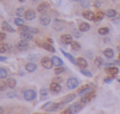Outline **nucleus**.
Masks as SVG:
<instances>
[{
    "label": "nucleus",
    "instance_id": "1",
    "mask_svg": "<svg viewBox=\"0 0 120 114\" xmlns=\"http://www.w3.org/2000/svg\"><path fill=\"white\" fill-rule=\"evenodd\" d=\"M94 91V86L92 85V84H87V85H85V86H82L79 91H78V95H80V96H84V95H86V94H90V93H92Z\"/></svg>",
    "mask_w": 120,
    "mask_h": 114
},
{
    "label": "nucleus",
    "instance_id": "2",
    "mask_svg": "<svg viewBox=\"0 0 120 114\" xmlns=\"http://www.w3.org/2000/svg\"><path fill=\"white\" fill-rule=\"evenodd\" d=\"M37 98V92L34 89H26L24 91V99L26 101H33Z\"/></svg>",
    "mask_w": 120,
    "mask_h": 114
},
{
    "label": "nucleus",
    "instance_id": "3",
    "mask_svg": "<svg viewBox=\"0 0 120 114\" xmlns=\"http://www.w3.org/2000/svg\"><path fill=\"white\" fill-rule=\"evenodd\" d=\"M40 64H41V66H42L44 68H46V70H51V68L54 66L52 59H49L48 56H44V58L41 59V61H40Z\"/></svg>",
    "mask_w": 120,
    "mask_h": 114
},
{
    "label": "nucleus",
    "instance_id": "4",
    "mask_svg": "<svg viewBox=\"0 0 120 114\" xmlns=\"http://www.w3.org/2000/svg\"><path fill=\"white\" fill-rule=\"evenodd\" d=\"M67 85V88L68 89H75L78 86H79V80L77 78H70L66 82Z\"/></svg>",
    "mask_w": 120,
    "mask_h": 114
},
{
    "label": "nucleus",
    "instance_id": "5",
    "mask_svg": "<svg viewBox=\"0 0 120 114\" xmlns=\"http://www.w3.org/2000/svg\"><path fill=\"white\" fill-rule=\"evenodd\" d=\"M82 106H84V103L80 101V102H74V103H72L70 107H68V109L74 114V113H78V112H80L81 109H82Z\"/></svg>",
    "mask_w": 120,
    "mask_h": 114
},
{
    "label": "nucleus",
    "instance_id": "6",
    "mask_svg": "<svg viewBox=\"0 0 120 114\" xmlns=\"http://www.w3.org/2000/svg\"><path fill=\"white\" fill-rule=\"evenodd\" d=\"M19 29L21 31V32H26V33H31V34H37V33H39V29L38 28H34V27H30V26H20L19 27Z\"/></svg>",
    "mask_w": 120,
    "mask_h": 114
},
{
    "label": "nucleus",
    "instance_id": "7",
    "mask_svg": "<svg viewBox=\"0 0 120 114\" xmlns=\"http://www.w3.org/2000/svg\"><path fill=\"white\" fill-rule=\"evenodd\" d=\"M49 91L52 92V93H60L61 92V85H60L59 82H55V81H53L51 85H49Z\"/></svg>",
    "mask_w": 120,
    "mask_h": 114
},
{
    "label": "nucleus",
    "instance_id": "8",
    "mask_svg": "<svg viewBox=\"0 0 120 114\" xmlns=\"http://www.w3.org/2000/svg\"><path fill=\"white\" fill-rule=\"evenodd\" d=\"M60 40H61V42L65 44V45H71L73 42V35H71V34H63L61 37H60Z\"/></svg>",
    "mask_w": 120,
    "mask_h": 114
},
{
    "label": "nucleus",
    "instance_id": "9",
    "mask_svg": "<svg viewBox=\"0 0 120 114\" xmlns=\"http://www.w3.org/2000/svg\"><path fill=\"white\" fill-rule=\"evenodd\" d=\"M39 21H40V24L42 26H48L51 24V18L47 14H41L40 18H39Z\"/></svg>",
    "mask_w": 120,
    "mask_h": 114
},
{
    "label": "nucleus",
    "instance_id": "10",
    "mask_svg": "<svg viewBox=\"0 0 120 114\" xmlns=\"http://www.w3.org/2000/svg\"><path fill=\"white\" fill-rule=\"evenodd\" d=\"M28 47H30V45H28V42L26 40H20L17 44V48L19 51H26V49H28Z\"/></svg>",
    "mask_w": 120,
    "mask_h": 114
},
{
    "label": "nucleus",
    "instance_id": "11",
    "mask_svg": "<svg viewBox=\"0 0 120 114\" xmlns=\"http://www.w3.org/2000/svg\"><path fill=\"white\" fill-rule=\"evenodd\" d=\"M95 98V94H94V92H92V93H90V94H86V95H84L82 98H81V102L82 103H88L90 101H92L93 99Z\"/></svg>",
    "mask_w": 120,
    "mask_h": 114
},
{
    "label": "nucleus",
    "instance_id": "12",
    "mask_svg": "<svg viewBox=\"0 0 120 114\" xmlns=\"http://www.w3.org/2000/svg\"><path fill=\"white\" fill-rule=\"evenodd\" d=\"M25 19L26 20H28V21H31V20H34L35 19V11H33V10H27L26 11V13H25Z\"/></svg>",
    "mask_w": 120,
    "mask_h": 114
},
{
    "label": "nucleus",
    "instance_id": "13",
    "mask_svg": "<svg viewBox=\"0 0 120 114\" xmlns=\"http://www.w3.org/2000/svg\"><path fill=\"white\" fill-rule=\"evenodd\" d=\"M1 29L5 31V32H11V33H14V32H15V29H14L7 21H3V24H1Z\"/></svg>",
    "mask_w": 120,
    "mask_h": 114
},
{
    "label": "nucleus",
    "instance_id": "14",
    "mask_svg": "<svg viewBox=\"0 0 120 114\" xmlns=\"http://www.w3.org/2000/svg\"><path fill=\"white\" fill-rule=\"evenodd\" d=\"M77 65L78 66H80L81 68H87V66H88V64H87V60L85 59V58H82V56H80V58H78L77 59Z\"/></svg>",
    "mask_w": 120,
    "mask_h": 114
},
{
    "label": "nucleus",
    "instance_id": "15",
    "mask_svg": "<svg viewBox=\"0 0 120 114\" xmlns=\"http://www.w3.org/2000/svg\"><path fill=\"white\" fill-rule=\"evenodd\" d=\"M52 61H53V65L55 67H63L64 66V61L60 59V58H58L56 55H54L53 58H52Z\"/></svg>",
    "mask_w": 120,
    "mask_h": 114
},
{
    "label": "nucleus",
    "instance_id": "16",
    "mask_svg": "<svg viewBox=\"0 0 120 114\" xmlns=\"http://www.w3.org/2000/svg\"><path fill=\"white\" fill-rule=\"evenodd\" d=\"M53 28H54L55 31H61V29L64 28V22H63L61 20L56 19V20L54 21V24H53Z\"/></svg>",
    "mask_w": 120,
    "mask_h": 114
},
{
    "label": "nucleus",
    "instance_id": "17",
    "mask_svg": "<svg viewBox=\"0 0 120 114\" xmlns=\"http://www.w3.org/2000/svg\"><path fill=\"white\" fill-rule=\"evenodd\" d=\"M64 102H53V105H52V107L48 109L49 112H54V110H58V109H60V108H63L64 107Z\"/></svg>",
    "mask_w": 120,
    "mask_h": 114
},
{
    "label": "nucleus",
    "instance_id": "18",
    "mask_svg": "<svg viewBox=\"0 0 120 114\" xmlns=\"http://www.w3.org/2000/svg\"><path fill=\"white\" fill-rule=\"evenodd\" d=\"M105 15H106L107 18L114 19V18L118 15V13H116V11H115V10H112V8H109V10H106V11H105Z\"/></svg>",
    "mask_w": 120,
    "mask_h": 114
},
{
    "label": "nucleus",
    "instance_id": "19",
    "mask_svg": "<svg viewBox=\"0 0 120 114\" xmlns=\"http://www.w3.org/2000/svg\"><path fill=\"white\" fill-rule=\"evenodd\" d=\"M82 17H84L85 19H87V20H94V19H95V14H94L93 12H91V11H85V12H82Z\"/></svg>",
    "mask_w": 120,
    "mask_h": 114
},
{
    "label": "nucleus",
    "instance_id": "20",
    "mask_svg": "<svg viewBox=\"0 0 120 114\" xmlns=\"http://www.w3.org/2000/svg\"><path fill=\"white\" fill-rule=\"evenodd\" d=\"M49 7V4L48 3H41V4H39L38 5V12H40V13H44L45 11H47V8Z\"/></svg>",
    "mask_w": 120,
    "mask_h": 114
},
{
    "label": "nucleus",
    "instance_id": "21",
    "mask_svg": "<svg viewBox=\"0 0 120 114\" xmlns=\"http://www.w3.org/2000/svg\"><path fill=\"white\" fill-rule=\"evenodd\" d=\"M41 46H42V48H45L46 51H48V52H51V53H54V52H55V48H54V47L52 46V44H49V42H42Z\"/></svg>",
    "mask_w": 120,
    "mask_h": 114
},
{
    "label": "nucleus",
    "instance_id": "22",
    "mask_svg": "<svg viewBox=\"0 0 120 114\" xmlns=\"http://www.w3.org/2000/svg\"><path fill=\"white\" fill-rule=\"evenodd\" d=\"M25 70H26L27 72H30V73L35 72V71H37V65H35L34 63H28V64L25 66Z\"/></svg>",
    "mask_w": 120,
    "mask_h": 114
},
{
    "label": "nucleus",
    "instance_id": "23",
    "mask_svg": "<svg viewBox=\"0 0 120 114\" xmlns=\"http://www.w3.org/2000/svg\"><path fill=\"white\" fill-rule=\"evenodd\" d=\"M104 55L106 56L107 59H113V56H114V51L112 48H106L104 51Z\"/></svg>",
    "mask_w": 120,
    "mask_h": 114
},
{
    "label": "nucleus",
    "instance_id": "24",
    "mask_svg": "<svg viewBox=\"0 0 120 114\" xmlns=\"http://www.w3.org/2000/svg\"><path fill=\"white\" fill-rule=\"evenodd\" d=\"M20 38L22 39V40H28V41H31V40H33V34H31V33H26V32H21L20 33Z\"/></svg>",
    "mask_w": 120,
    "mask_h": 114
},
{
    "label": "nucleus",
    "instance_id": "25",
    "mask_svg": "<svg viewBox=\"0 0 120 114\" xmlns=\"http://www.w3.org/2000/svg\"><path fill=\"white\" fill-rule=\"evenodd\" d=\"M75 98H77V94H68V95H66V96L63 99V101H61V102H64V103L72 102L73 100H75Z\"/></svg>",
    "mask_w": 120,
    "mask_h": 114
},
{
    "label": "nucleus",
    "instance_id": "26",
    "mask_svg": "<svg viewBox=\"0 0 120 114\" xmlns=\"http://www.w3.org/2000/svg\"><path fill=\"white\" fill-rule=\"evenodd\" d=\"M61 52H63V54H64V55L66 56V58H67V59H68V60H70V61H71L72 64L77 65V59H75V58H73V55H72V54H70V53L65 52L64 49H61Z\"/></svg>",
    "mask_w": 120,
    "mask_h": 114
},
{
    "label": "nucleus",
    "instance_id": "27",
    "mask_svg": "<svg viewBox=\"0 0 120 114\" xmlns=\"http://www.w3.org/2000/svg\"><path fill=\"white\" fill-rule=\"evenodd\" d=\"M90 28H91V26L87 22H81L79 25V31L80 32H87V31H90Z\"/></svg>",
    "mask_w": 120,
    "mask_h": 114
},
{
    "label": "nucleus",
    "instance_id": "28",
    "mask_svg": "<svg viewBox=\"0 0 120 114\" xmlns=\"http://www.w3.org/2000/svg\"><path fill=\"white\" fill-rule=\"evenodd\" d=\"M98 33H99L100 35L105 37V35H107V34L109 33V28H108V27H100V28L98 29Z\"/></svg>",
    "mask_w": 120,
    "mask_h": 114
},
{
    "label": "nucleus",
    "instance_id": "29",
    "mask_svg": "<svg viewBox=\"0 0 120 114\" xmlns=\"http://www.w3.org/2000/svg\"><path fill=\"white\" fill-rule=\"evenodd\" d=\"M7 86H8L10 88H14V87L17 86V80H15L14 78H8V80H7Z\"/></svg>",
    "mask_w": 120,
    "mask_h": 114
},
{
    "label": "nucleus",
    "instance_id": "30",
    "mask_svg": "<svg viewBox=\"0 0 120 114\" xmlns=\"http://www.w3.org/2000/svg\"><path fill=\"white\" fill-rule=\"evenodd\" d=\"M10 51V45L8 44H1L0 45V53H6Z\"/></svg>",
    "mask_w": 120,
    "mask_h": 114
},
{
    "label": "nucleus",
    "instance_id": "31",
    "mask_svg": "<svg viewBox=\"0 0 120 114\" xmlns=\"http://www.w3.org/2000/svg\"><path fill=\"white\" fill-rule=\"evenodd\" d=\"M106 72H107V73H109L111 75H116V74H118V72H119V70H118L116 67H109V68H107V70H106Z\"/></svg>",
    "mask_w": 120,
    "mask_h": 114
},
{
    "label": "nucleus",
    "instance_id": "32",
    "mask_svg": "<svg viewBox=\"0 0 120 114\" xmlns=\"http://www.w3.org/2000/svg\"><path fill=\"white\" fill-rule=\"evenodd\" d=\"M94 65H97L98 67H100V66H104L105 64H104V60L100 58V56H97V58L94 59Z\"/></svg>",
    "mask_w": 120,
    "mask_h": 114
},
{
    "label": "nucleus",
    "instance_id": "33",
    "mask_svg": "<svg viewBox=\"0 0 120 114\" xmlns=\"http://www.w3.org/2000/svg\"><path fill=\"white\" fill-rule=\"evenodd\" d=\"M104 15H105V13H102V12H98V13L95 14V19H94V21H95V22L101 21V20L104 19Z\"/></svg>",
    "mask_w": 120,
    "mask_h": 114
},
{
    "label": "nucleus",
    "instance_id": "34",
    "mask_svg": "<svg viewBox=\"0 0 120 114\" xmlns=\"http://www.w3.org/2000/svg\"><path fill=\"white\" fill-rule=\"evenodd\" d=\"M7 75H8V73H7V71L4 67L0 68V79H6Z\"/></svg>",
    "mask_w": 120,
    "mask_h": 114
},
{
    "label": "nucleus",
    "instance_id": "35",
    "mask_svg": "<svg viewBox=\"0 0 120 114\" xmlns=\"http://www.w3.org/2000/svg\"><path fill=\"white\" fill-rule=\"evenodd\" d=\"M71 47H72V49H73V51H79V49L81 48L80 44H79V42H77V41H73V42L71 44Z\"/></svg>",
    "mask_w": 120,
    "mask_h": 114
},
{
    "label": "nucleus",
    "instance_id": "36",
    "mask_svg": "<svg viewBox=\"0 0 120 114\" xmlns=\"http://www.w3.org/2000/svg\"><path fill=\"white\" fill-rule=\"evenodd\" d=\"M64 72H66V68H65L64 66H63V67H56L55 71H54V74L59 75V74H61V73H64Z\"/></svg>",
    "mask_w": 120,
    "mask_h": 114
},
{
    "label": "nucleus",
    "instance_id": "37",
    "mask_svg": "<svg viewBox=\"0 0 120 114\" xmlns=\"http://www.w3.org/2000/svg\"><path fill=\"white\" fill-rule=\"evenodd\" d=\"M15 13H17L18 18H20V17H21L22 14L25 15V13H26V12H25V8H24V7H19V8H18V10L15 11Z\"/></svg>",
    "mask_w": 120,
    "mask_h": 114
},
{
    "label": "nucleus",
    "instance_id": "38",
    "mask_svg": "<svg viewBox=\"0 0 120 114\" xmlns=\"http://www.w3.org/2000/svg\"><path fill=\"white\" fill-rule=\"evenodd\" d=\"M14 22H15V25L17 26H24V20L21 19V18H15V20H14Z\"/></svg>",
    "mask_w": 120,
    "mask_h": 114
},
{
    "label": "nucleus",
    "instance_id": "39",
    "mask_svg": "<svg viewBox=\"0 0 120 114\" xmlns=\"http://www.w3.org/2000/svg\"><path fill=\"white\" fill-rule=\"evenodd\" d=\"M80 72H81V74H84L85 77H87V78H92V73H91V72H88V71H86V70H84V68H81Z\"/></svg>",
    "mask_w": 120,
    "mask_h": 114
},
{
    "label": "nucleus",
    "instance_id": "40",
    "mask_svg": "<svg viewBox=\"0 0 120 114\" xmlns=\"http://www.w3.org/2000/svg\"><path fill=\"white\" fill-rule=\"evenodd\" d=\"M115 77H116V75H111L109 78H105V79H104V81H105L106 84H111V82L113 81V79H114Z\"/></svg>",
    "mask_w": 120,
    "mask_h": 114
},
{
    "label": "nucleus",
    "instance_id": "41",
    "mask_svg": "<svg viewBox=\"0 0 120 114\" xmlns=\"http://www.w3.org/2000/svg\"><path fill=\"white\" fill-rule=\"evenodd\" d=\"M52 105H53V102H51V101H49V102H46L45 105H42V107H41V108H42V109H49V108L52 107Z\"/></svg>",
    "mask_w": 120,
    "mask_h": 114
},
{
    "label": "nucleus",
    "instance_id": "42",
    "mask_svg": "<svg viewBox=\"0 0 120 114\" xmlns=\"http://www.w3.org/2000/svg\"><path fill=\"white\" fill-rule=\"evenodd\" d=\"M72 35L75 37V38H80V37H81V33H80V31H75V29H73Z\"/></svg>",
    "mask_w": 120,
    "mask_h": 114
},
{
    "label": "nucleus",
    "instance_id": "43",
    "mask_svg": "<svg viewBox=\"0 0 120 114\" xmlns=\"http://www.w3.org/2000/svg\"><path fill=\"white\" fill-rule=\"evenodd\" d=\"M40 94H41L42 96H46V95L48 94V89H47V88H45V87H44V88H41V89H40Z\"/></svg>",
    "mask_w": 120,
    "mask_h": 114
},
{
    "label": "nucleus",
    "instance_id": "44",
    "mask_svg": "<svg viewBox=\"0 0 120 114\" xmlns=\"http://www.w3.org/2000/svg\"><path fill=\"white\" fill-rule=\"evenodd\" d=\"M7 96H8V98H14V96H17V94H15V92L11 91V92L7 93Z\"/></svg>",
    "mask_w": 120,
    "mask_h": 114
},
{
    "label": "nucleus",
    "instance_id": "45",
    "mask_svg": "<svg viewBox=\"0 0 120 114\" xmlns=\"http://www.w3.org/2000/svg\"><path fill=\"white\" fill-rule=\"evenodd\" d=\"M6 86H7V82H1V85H0V91H5Z\"/></svg>",
    "mask_w": 120,
    "mask_h": 114
},
{
    "label": "nucleus",
    "instance_id": "46",
    "mask_svg": "<svg viewBox=\"0 0 120 114\" xmlns=\"http://www.w3.org/2000/svg\"><path fill=\"white\" fill-rule=\"evenodd\" d=\"M5 38H6L5 33H4V32H1V33H0V40H1V41H4V40H5Z\"/></svg>",
    "mask_w": 120,
    "mask_h": 114
},
{
    "label": "nucleus",
    "instance_id": "47",
    "mask_svg": "<svg viewBox=\"0 0 120 114\" xmlns=\"http://www.w3.org/2000/svg\"><path fill=\"white\" fill-rule=\"evenodd\" d=\"M81 6H82V7H86V8H87V7L90 6V4H88L87 1H81Z\"/></svg>",
    "mask_w": 120,
    "mask_h": 114
},
{
    "label": "nucleus",
    "instance_id": "48",
    "mask_svg": "<svg viewBox=\"0 0 120 114\" xmlns=\"http://www.w3.org/2000/svg\"><path fill=\"white\" fill-rule=\"evenodd\" d=\"M61 114H73V113H72V112H71L70 109H66V110H64V112H63Z\"/></svg>",
    "mask_w": 120,
    "mask_h": 114
},
{
    "label": "nucleus",
    "instance_id": "49",
    "mask_svg": "<svg viewBox=\"0 0 120 114\" xmlns=\"http://www.w3.org/2000/svg\"><path fill=\"white\" fill-rule=\"evenodd\" d=\"M113 21H114V22H119V21H120V17H119V15H116V17H115V19H113Z\"/></svg>",
    "mask_w": 120,
    "mask_h": 114
},
{
    "label": "nucleus",
    "instance_id": "50",
    "mask_svg": "<svg viewBox=\"0 0 120 114\" xmlns=\"http://www.w3.org/2000/svg\"><path fill=\"white\" fill-rule=\"evenodd\" d=\"M86 54H87V56H88V58H93V55H92V52H86Z\"/></svg>",
    "mask_w": 120,
    "mask_h": 114
},
{
    "label": "nucleus",
    "instance_id": "51",
    "mask_svg": "<svg viewBox=\"0 0 120 114\" xmlns=\"http://www.w3.org/2000/svg\"><path fill=\"white\" fill-rule=\"evenodd\" d=\"M94 6H95V7H100V6H101V4H100L99 1H95V3H94Z\"/></svg>",
    "mask_w": 120,
    "mask_h": 114
},
{
    "label": "nucleus",
    "instance_id": "52",
    "mask_svg": "<svg viewBox=\"0 0 120 114\" xmlns=\"http://www.w3.org/2000/svg\"><path fill=\"white\" fill-rule=\"evenodd\" d=\"M5 60H6L5 56H0V61H5Z\"/></svg>",
    "mask_w": 120,
    "mask_h": 114
},
{
    "label": "nucleus",
    "instance_id": "53",
    "mask_svg": "<svg viewBox=\"0 0 120 114\" xmlns=\"http://www.w3.org/2000/svg\"><path fill=\"white\" fill-rule=\"evenodd\" d=\"M3 113H4V108L1 107V108H0V114H3Z\"/></svg>",
    "mask_w": 120,
    "mask_h": 114
},
{
    "label": "nucleus",
    "instance_id": "54",
    "mask_svg": "<svg viewBox=\"0 0 120 114\" xmlns=\"http://www.w3.org/2000/svg\"><path fill=\"white\" fill-rule=\"evenodd\" d=\"M32 1H33V3H37V1H39V0H32Z\"/></svg>",
    "mask_w": 120,
    "mask_h": 114
},
{
    "label": "nucleus",
    "instance_id": "55",
    "mask_svg": "<svg viewBox=\"0 0 120 114\" xmlns=\"http://www.w3.org/2000/svg\"><path fill=\"white\" fill-rule=\"evenodd\" d=\"M72 1H80V0H72Z\"/></svg>",
    "mask_w": 120,
    "mask_h": 114
},
{
    "label": "nucleus",
    "instance_id": "56",
    "mask_svg": "<svg viewBox=\"0 0 120 114\" xmlns=\"http://www.w3.org/2000/svg\"><path fill=\"white\" fill-rule=\"evenodd\" d=\"M118 81H119V84H120V78H119V79H118Z\"/></svg>",
    "mask_w": 120,
    "mask_h": 114
},
{
    "label": "nucleus",
    "instance_id": "57",
    "mask_svg": "<svg viewBox=\"0 0 120 114\" xmlns=\"http://www.w3.org/2000/svg\"><path fill=\"white\" fill-rule=\"evenodd\" d=\"M19 1H24V0H19Z\"/></svg>",
    "mask_w": 120,
    "mask_h": 114
},
{
    "label": "nucleus",
    "instance_id": "58",
    "mask_svg": "<svg viewBox=\"0 0 120 114\" xmlns=\"http://www.w3.org/2000/svg\"><path fill=\"white\" fill-rule=\"evenodd\" d=\"M119 59H120V55H119Z\"/></svg>",
    "mask_w": 120,
    "mask_h": 114
}]
</instances>
